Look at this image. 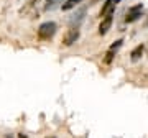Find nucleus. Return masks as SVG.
I'll list each match as a JSON object with an SVG mask.
<instances>
[{"label":"nucleus","instance_id":"f257e3e1","mask_svg":"<svg viewBox=\"0 0 148 138\" xmlns=\"http://www.w3.org/2000/svg\"><path fill=\"white\" fill-rule=\"evenodd\" d=\"M56 33V23L54 21H46L38 28V38L40 40H49Z\"/></svg>","mask_w":148,"mask_h":138},{"label":"nucleus","instance_id":"f03ea898","mask_svg":"<svg viewBox=\"0 0 148 138\" xmlns=\"http://www.w3.org/2000/svg\"><path fill=\"white\" fill-rule=\"evenodd\" d=\"M79 28L77 27H71L66 31V35H64V38H63V44L64 46H71V44H74V43L79 40Z\"/></svg>","mask_w":148,"mask_h":138},{"label":"nucleus","instance_id":"7ed1b4c3","mask_svg":"<svg viewBox=\"0 0 148 138\" xmlns=\"http://www.w3.org/2000/svg\"><path fill=\"white\" fill-rule=\"evenodd\" d=\"M120 2H122V0H106V2H104V5H102V8H101V13H99L101 18H102V16L106 18V16H109V15H114L115 7L119 5Z\"/></svg>","mask_w":148,"mask_h":138},{"label":"nucleus","instance_id":"20e7f679","mask_svg":"<svg viewBox=\"0 0 148 138\" xmlns=\"http://www.w3.org/2000/svg\"><path fill=\"white\" fill-rule=\"evenodd\" d=\"M142 10H143V5H142V3H138V5L132 7V8L127 12L125 21H127V23H133V21H137L138 18L142 16Z\"/></svg>","mask_w":148,"mask_h":138},{"label":"nucleus","instance_id":"39448f33","mask_svg":"<svg viewBox=\"0 0 148 138\" xmlns=\"http://www.w3.org/2000/svg\"><path fill=\"white\" fill-rule=\"evenodd\" d=\"M110 27H112V15H109L101 21V25H99V35L104 36V35L110 30Z\"/></svg>","mask_w":148,"mask_h":138},{"label":"nucleus","instance_id":"423d86ee","mask_svg":"<svg viewBox=\"0 0 148 138\" xmlns=\"http://www.w3.org/2000/svg\"><path fill=\"white\" fill-rule=\"evenodd\" d=\"M84 13H86V8H82V10H79L77 13H74L73 16H71V20H69V23H71V27H77L81 21H82V18H84Z\"/></svg>","mask_w":148,"mask_h":138},{"label":"nucleus","instance_id":"0eeeda50","mask_svg":"<svg viewBox=\"0 0 148 138\" xmlns=\"http://www.w3.org/2000/svg\"><path fill=\"white\" fill-rule=\"evenodd\" d=\"M143 49H145V46H143V44H138V46H135V48L132 49V53H130V58H132V61H137V59L142 58Z\"/></svg>","mask_w":148,"mask_h":138},{"label":"nucleus","instance_id":"6e6552de","mask_svg":"<svg viewBox=\"0 0 148 138\" xmlns=\"http://www.w3.org/2000/svg\"><path fill=\"white\" fill-rule=\"evenodd\" d=\"M64 2H66V0H48L46 5H45V10H54L56 7L63 5Z\"/></svg>","mask_w":148,"mask_h":138},{"label":"nucleus","instance_id":"1a4fd4ad","mask_svg":"<svg viewBox=\"0 0 148 138\" xmlns=\"http://www.w3.org/2000/svg\"><path fill=\"white\" fill-rule=\"evenodd\" d=\"M81 2H82V0H66L63 5H61V8H63L64 12H68V10H71V8H74L76 5H79Z\"/></svg>","mask_w":148,"mask_h":138},{"label":"nucleus","instance_id":"9d476101","mask_svg":"<svg viewBox=\"0 0 148 138\" xmlns=\"http://www.w3.org/2000/svg\"><path fill=\"white\" fill-rule=\"evenodd\" d=\"M122 44H123V40H117V41H114V43L110 44V48H109V49H112V51H117V49L122 46Z\"/></svg>","mask_w":148,"mask_h":138},{"label":"nucleus","instance_id":"9b49d317","mask_svg":"<svg viewBox=\"0 0 148 138\" xmlns=\"http://www.w3.org/2000/svg\"><path fill=\"white\" fill-rule=\"evenodd\" d=\"M114 53H115V51H112V49H109V51H107V54H106V59H104V61H106L107 64L110 63L112 59H114Z\"/></svg>","mask_w":148,"mask_h":138},{"label":"nucleus","instance_id":"f8f14e48","mask_svg":"<svg viewBox=\"0 0 148 138\" xmlns=\"http://www.w3.org/2000/svg\"><path fill=\"white\" fill-rule=\"evenodd\" d=\"M38 2H40V0H28V5H30V7H33L35 3H38Z\"/></svg>","mask_w":148,"mask_h":138},{"label":"nucleus","instance_id":"ddd939ff","mask_svg":"<svg viewBox=\"0 0 148 138\" xmlns=\"http://www.w3.org/2000/svg\"><path fill=\"white\" fill-rule=\"evenodd\" d=\"M5 138H13V137H12V135H7V137Z\"/></svg>","mask_w":148,"mask_h":138}]
</instances>
